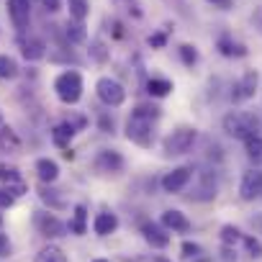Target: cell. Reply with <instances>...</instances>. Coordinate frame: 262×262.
Returning <instances> with one entry per match:
<instances>
[{
	"instance_id": "1",
	"label": "cell",
	"mask_w": 262,
	"mask_h": 262,
	"mask_svg": "<svg viewBox=\"0 0 262 262\" xmlns=\"http://www.w3.org/2000/svg\"><path fill=\"white\" fill-rule=\"evenodd\" d=\"M162 116V111L157 105H137L128 116L126 123V137L128 142H134L139 147H152L155 144V121Z\"/></svg>"
},
{
	"instance_id": "2",
	"label": "cell",
	"mask_w": 262,
	"mask_h": 262,
	"mask_svg": "<svg viewBox=\"0 0 262 262\" xmlns=\"http://www.w3.org/2000/svg\"><path fill=\"white\" fill-rule=\"evenodd\" d=\"M224 131H226L229 137H234V139L247 142V139H252V137H259L262 123H259V118L252 116V113L234 111V113L224 116Z\"/></svg>"
},
{
	"instance_id": "3",
	"label": "cell",
	"mask_w": 262,
	"mask_h": 262,
	"mask_svg": "<svg viewBox=\"0 0 262 262\" xmlns=\"http://www.w3.org/2000/svg\"><path fill=\"white\" fill-rule=\"evenodd\" d=\"M54 93L62 103L67 105H75L80 98H82V75L75 72V70H67L62 75H57L54 80Z\"/></svg>"
},
{
	"instance_id": "4",
	"label": "cell",
	"mask_w": 262,
	"mask_h": 262,
	"mask_svg": "<svg viewBox=\"0 0 262 262\" xmlns=\"http://www.w3.org/2000/svg\"><path fill=\"white\" fill-rule=\"evenodd\" d=\"M195 139H198V131L193 126H180V128L170 131V134L162 139V152L170 155V157L172 155H185V152H190Z\"/></svg>"
},
{
	"instance_id": "5",
	"label": "cell",
	"mask_w": 262,
	"mask_h": 262,
	"mask_svg": "<svg viewBox=\"0 0 262 262\" xmlns=\"http://www.w3.org/2000/svg\"><path fill=\"white\" fill-rule=\"evenodd\" d=\"M95 95H98L105 105H111V108H116V105H121V103L126 100L123 85H121L118 80H113V77H100V80L95 82Z\"/></svg>"
},
{
	"instance_id": "6",
	"label": "cell",
	"mask_w": 262,
	"mask_h": 262,
	"mask_svg": "<svg viewBox=\"0 0 262 262\" xmlns=\"http://www.w3.org/2000/svg\"><path fill=\"white\" fill-rule=\"evenodd\" d=\"M257 85H259V75H257V70L244 72L242 80H239V82L234 85V90H231V100H234V103H244V100L254 98Z\"/></svg>"
},
{
	"instance_id": "7",
	"label": "cell",
	"mask_w": 262,
	"mask_h": 262,
	"mask_svg": "<svg viewBox=\"0 0 262 262\" xmlns=\"http://www.w3.org/2000/svg\"><path fill=\"white\" fill-rule=\"evenodd\" d=\"M95 170L98 172H103V175H116V172H121L123 170V157L116 152V149H100L98 155H95Z\"/></svg>"
},
{
	"instance_id": "8",
	"label": "cell",
	"mask_w": 262,
	"mask_h": 262,
	"mask_svg": "<svg viewBox=\"0 0 262 262\" xmlns=\"http://www.w3.org/2000/svg\"><path fill=\"white\" fill-rule=\"evenodd\" d=\"M193 180V170L190 167H175L162 178V190L165 193H180L188 188V183Z\"/></svg>"
},
{
	"instance_id": "9",
	"label": "cell",
	"mask_w": 262,
	"mask_h": 262,
	"mask_svg": "<svg viewBox=\"0 0 262 262\" xmlns=\"http://www.w3.org/2000/svg\"><path fill=\"white\" fill-rule=\"evenodd\" d=\"M239 195H242V201H254L262 195V170L244 172V178L239 183Z\"/></svg>"
},
{
	"instance_id": "10",
	"label": "cell",
	"mask_w": 262,
	"mask_h": 262,
	"mask_svg": "<svg viewBox=\"0 0 262 262\" xmlns=\"http://www.w3.org/2000/svg\"><path fill=\"white\" fill-rule=\"evenodd\" d=\"M8 16L18 31H26L31 21V0H8Z\"/></svg>"
},
{
	"instance_id": "11",
	"label": "cell",
	"mask_w": 262,
	"mask_h": 262,
	"mask_svg": "<svg viewBox=\"0 0 262 262\" xmlns=\"http://www.w3.org/2000/svg\"><path fill=\"white\" fill-rule=\"evenodd\" d=\"M142 234H144V239H147L152 247H157V249H165V247L170 244L167 229L160 226V224H155V221H144V224H142Z\"/></svg>"
},
{
	"instance_id": "12",
	"label": "cell",
	"mask_w": 262,
	"mask_h": 262,
	"mask_svg": "<svg viewBox=\"0 0 262 262\" xmlns=\"http://www.w3.org/2000/svg\"><path fill=\"white\" fill-rule=\"evenodd\" d=\"M0 183H6L13 195H21V193L26 190L18 167H13V165H8V162H0Z\"/></svg>"
},
{
	"instance_id": "13",
	"label": "cell",
	"mask_w": 262,
	"mask_h": 262,
	"mask_svg": "<svg viewBox=\"0 0 262 262\" xmlns=\"http://www.w3.org/2000/svg\"><path fill=\"white\" fill-rule=\"evenodd\" d=\"M34 221H36V229H39L44 236H62V234L67 231V226H64L57 216L44 213V211H41V213H36V219H34Z\"/></svg>"
},
{
	"instance_id": "14",
	"label": "cell",
	"mask_w": 262,
	"mask_h": 262,
	"mask_svg": "<svg viewBox=\"0 0 262 262\" xmlns=\"http://www.w3.org/2000/svg\"><path fill=\"white\" fill-rule=\"evenodd\" d=\"M162 226L167 229V231H178V234H188L190 231V219L183 213V211H165L162 213Z\"/></svg>"
},
{
	"instance_id": "15",
	"label": "cell",
	"mask_w": 262,
	"mask_h": 262,
	"mask_svg": "<svg viewBox=\"0 0 262 262\" xmlns=\"http://www.w3.org/2000/svg\"><path fill=\"white\" fill-rule=\"evenodd\" d=\"M118 229V216L116 213H98L95 216V221H93V231L98 234V236H108V234H113Z\"/></svg>"
},
{
	"instance_id": "16",
	"label": "cell",
	"mask_w": 262,
	"mask_h": 262,
	"mask_svg": "<svg viewBox=\"0 0 262 262\" xmlns=\"http://www.w3.org/2000/svg\"><path fill=\"white\" fill-rule=\"evenodd\" d=\"M36 172H39L41 183H54L59 178V165L49 157H41V160H36Z\"/></svg>"
},
{
	"instance_id": "17",
	"label": "cell",
	"mask_w": 262,
	"mask_h": 262,
	"mask_svg": "<svg viewBox=\"0 0 262 262\" xmlns=\"http://www.w3.org/2000/svg\"><path fill=\"white\" fill-rule=\"evenodd\" d=\"M21 139L16 137V131L6 123H0V152H18Z\"/></svg>"
},
{
	"instance_id": "18",
	"label": "cell",
	"mask_w": 262,
	"mask_h": 262,
	"mask_svg": "<svg viewBox=\"0 0 262 262\" xmlns=\"http://www.w3.org/2000/svg\"><path fill=\"white\" fill-rule=\"evenodd\" d=\"M21 52H24V57H26L29 62H36V59H41V57L47 54V47H44L41 39H29V41L21 44Z\"/></svg>"
},
{
	"instance_id": "19",
	"label": "cell",
	"mask_w": 262,
	"mask_h": 262,
	"mask_svg": "<svg viewBox=\"0 0 262 262\" xmlns=\"http://www.w3.org/2000/svg\"><path fill=\"white\" fill-rule=\"evenodd\" d=\"M34 262H70V259H67V254L57 244H49V247L39 249V254L34 257Z\"/></svg>"
},
{
	"instance_id": "20",
	"label": "cell",
	"mask_w": 262,
	"mask_h": 262,
	"mask_svg": "<svg viewBox=\"0 0 262 262\" xmlns=\"http://www.w3.org/2000/svg\"><path fill=\"white\" fill-rule=\"evenodd\" d=\"M72 137H75V126H72V123H59V126L52 131L54 144H57V147H62V149L72 142Z\"/></svg>"
},
{
	"instance_id": "21",
	"label": "cell",
	"mask_w": 262,
	"mask_h": 262,
	"mask_svg": "<svg viewBox=\"0 0 262 262\" xmlns=\"http://www.w3.org/2000/svg\"><path fill=\"white\" fill-rule=\"evenodd\" d=\"M170 90H172V82H170V80L152 77V80L147 82V93H149L152 98H165V95H170Z\"/></svg>"
},
{
	"instance_id": "22",
	"label": "cell",
	"mask_w": 262,
	"mask_h": 262,
	"mask_svg": "<svg viewBox=\"0 0 262 262\" xmlns=\"http://www.w3.org/2000/svg\"><path fill=\"white\" fill-rule=\"evenodd\" d=\"M219 52L224 54V57H244L247 54V49H244V44H236V41H231V39H219Z\"/></svg>"
},
{
	"instance_id": "23",
	"label": "cell",
	"mask_w": 262,
	"mask_h": 262,
	"mask_svg": "<svg viewBox=\"0 0 262 262\" xmlns=\"http://www.w3.org/2000/svg\"><path fill=\"white\" fill-rule=\"evenodd\" d=\"M18 75V62L8 54H0V80H13Z\"/></svg>"
},
{
	"instance_id": "24",
	"label": "cell",
	"mask_w": 262,
	"mask_h": 262,
	"mask_svg": "<svg viewBox=\"0 0 262 262\" xmlns=\"http://www.w3.org/2000/svg\"><path fill=\"white\" fill-rule=\"evenodd\" d=\"M244 152L254 165H262V137H252L244 142Z\"/></svg>"
},
{
	"instance_id": "25",
	"label": "cell",
	"mask_w": 262,
	"mask_h": 262,
	"mask_svg": "<svg viewBox=\"0 0 262 262\" xmlns=\"http://www.w3.org/2000/svg\"><path fill=\"white\" fill-rule=\"evenodd\" d=\"M85 221H88V208H85L82 203H77V206H75V219H72V224H70V231L85 234Z\"/></svg>"
},
{
	"instance_id": "26",
	"label": "cell",
	"mask_w": 262,
	"mask_h": 262,
	"mask_svg": "<svg viewBox=\"0 0 262 262\" xmlns=\"http://www.w3.org/2000/svg\"><path fill=\"white\" fill-rule=\"evenodd\" d=\"M67 6H70V16L75 18V21H85L88 18V0H67Z\"/></svg>"
},
{
	"instance_id": "27",
	"label": "cell",
	"mask_w": 262,
	"mask_h": 262,
	"mask_svg": "<svg viewBox=\"0 0 262 262\" xmlns=\"http://www.w3.org/2000/svg\"><path fill=\"white\" fill-rule=\"evenodd\" d=\"M64 34H67V39H70L72 44H82V41L88 39V34H85V26H82L80 21H75V24H67Z\"/></svg>"
},
{
	"instance_id": "28",
	"label": "cell",
	"mask_w": 262,
	"mask_h": 262,
	"mask_svg": "<svg viewBox=\"0 0 262 262\" xmlns=\"http://www.w3.org/2000/svg\"><path fill=\"white\" fill-rule=\"evenodd\" d=\"M239 239H242V231H239L236 226H231V224L221 226V242H224V244H236Z\"/></svg>"
},
{
	"instance_id": "29",
	"label": "cell",
	"mask_w": 262,
	"mask_h": 262,
	"mask_svg": "<svg viewBox=\"0 0 262 262\" xmlns=\"http://www.w3.org/2000/svg\"><path fill=\"white\" fill-rule=\"evenodd\" d=\"M180 59H183V64L193 67V64L198 62V52H195V47H190V44H183V47H180Z\"/></svg>"
},
{
	"instance_id": "30",
	"label": "cell",
	"mask_w": 262,
	"mask_h": 262,
	"mask_svg": "<svg viewBox=\"0 0 262 262\" xmlns=\"http://www.w3.org/2000/svg\"><path fill=\"white\" fill-rule=\"evenodd\" d=\"M244 239V247H247V252L252 254V257H262V244H259V239H254V236H242Z\"/></svg>"
},
{
	"instance_id": "31",
	"label": "cell",
	"mask_w": 262,
	"mask_h": 262,
	"mask_svg": "<svg viewBox=\"0 0 262 262\" xmlns=\"http://www.w3.org/2000/svg\"><path fill=\"white\" fill-rule=\"evenodd\" d=\"M54 193H57V190H47V188H44L39 195H41V201H47L52 208H64V201H62V198H54Z\"/></svg>"
},
{
	"instance_id": "32",
	"label": "cell",
	"mask_w": 262,
	"mask_h": 262,
	"mask_svg": "<svg viewBox=\"0 0 262 262\" xmlns=\"http://www.w3.org/2000/svg\"><path fill=\"white\" fill-rule=\"evenodd\" d=\"M201 254H203V247H201V244H193V242H185V244H183V257H185V259H190V257L195 259V257H201Z\"/></svg>"
},
{
	"instance_id": "33",
	"label": "cell",
	"mask_w": 262,
	"mask_h": 262,
	"mask_svg": "<svg viewBox=\"0 0 262 262\" xmlns=\"http://www.w3.org/2000/svg\"><path fill=\"white\" fill-rule=\"evenodd\" d=\"M90 57H93L95 62H105V57H108V54H105V47H103L100 41H93V44H90Z\"/></svg>"
},
{
	"instance_id": "34",
	"label": "cell",
	"mask_w": 262,
	"mask_h": 262,
	"mask_svg": "<svg viewBox=\"0 0 262 262\" xmlns=\"http://www.w3.org/2000/svg\"><path fill=\"white\" fill-rule=\"evenodd\" d=\"M116 6H121L123 11H128V13H134V16H142V11H139V6H137V0H113Z\"/></svg>"
},
{
	"instance_id": "35",
	"label": "cell",
	"mask_w": 262,
	"mask_h": 262,
	"mask_svg": "<svg viewBox=\"0 0 262 262\" xmlns=\"http://www.w3.org/2000/svg\"><path fill=\"white\" fill-rule=\"evenodd\" d=\"M13 203H16V195L6 188H0V208H11Z\"/></svg>"
},
{
	"instance_id": "36",
	"label": "cell",
	"mask_w": 262,
	"mask_h": 262,
	"mask_svg": "<svg viewBox=\"0 0 262 262\" xmlns=\"http://www.w3.org/2000/svg\"><path fill=\"white\" fill-rule=\"evenodd\" d=\"M167 44V36L165 34H155V36H149V47H157V49H162Z\"/></svg>"
},
{
	"instance_id": "37",
	"label": "cell",
	"mask_w": 262,
	"mask_h": 262,
	"mask_svg": "<svg viewBox=\"0 0 262 262\" xmlns=\"http://www.w3.org/2000/svg\"><path fill=\"white\" fill-rule=\"evenodd\" d=\"M11 254V242L6 234H0V257H8Z\"/></svg>"
},
{
	"instance_id": "38",
	"label": "cell",
	"mask_w": 262,
	"mask_h": 262,
	"mask_svg": "<svg viewBox=\"0 0 262 262\" xmlns=\"http://www.w3.org/2000/svg\"><path fill=\"white\" fill-rule=\"evenodd\" d=\"M47 11H59V0H44Z\"/></svg>"
},
{
	"instance_id": "39",
	"label": "cell",
	"mask_w": 262,
	"mask_h": 262,
	"mask_svg": "<svg viewBox=\"0 0 262 262\" xmlns=\"http://www.w3.org/2000/svg\"><path fill=\"white\" fill-rule=\"evenodd\" d=\"M208 3H213V6H219V8H229L231 0H208Z\"/></svg>"
},
{
	"instance_id": "40",
	"label": "cell",
	"mask_w": 262,
	"mask_h": 262,
	"mask_svg": "<svg viewBox=\"0 0 262 262\" xmlns=\"http://www.w3.org/2000/svg\"><path fill=\"white\" fill-rule=\"evenodd\" d=\"M252 224H254V226L259 229V234H262V213H257V216L252 219Z\"/></svg>"
},
{
	"instance_id": "41",
	"label": "cell",
	"mask_w": 262,
	"mask_h": 262,
	"mask_svg": "<svg viewBox=\"0 0 262 262\" xmlns=\"http://www.w3.org/2000/svg\"><path fill=\"white\" fill-rule=\"evenodd\" d=\"M93 262H111V259H93Z\"/></svg>"
},
{
	"instance_id": "42",
	"label": "cell",
	"mask_w": 262,
	"mask_h": 262,
	"mask_svg": "<svg viewBox=\"0 0 262 262\" xmlns=\"http://www.w3.org/2000/svg\"><path fill=\"white\" fill-rule=\"evenodd\" d=\"M157 262H170V259H165V257H160V259H157Z\"/></svg>"
},
{
	"instance_id": "43",
	"label": "cell",
	"mask_w": 262,
	"mask_h": 262,
	"mask_svg": "<svg viewBox=\"0 0 262 262\" xmlns=\"http://www.w3.org/2000/svg\"><path fill=\"white\" fill-rule=\"evenodd\" d=\"M0 224H3V219H0Z\"/></svg>"
}]
</instances>
